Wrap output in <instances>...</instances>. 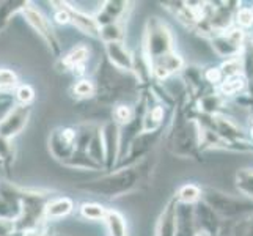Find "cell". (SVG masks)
Listing matches in <instances>:
<instances>
[{
    "mask_svg": "<svg viewBox=\"0 0 253 236\" xmlns=\"http://www.w3.org/2000/svg\"><path fill=\"white\" fill-rule=\"evenodd\" d=\"M13 232H16L14 222L0 219V236H8V235H11Z\"/></svg>",
    "mask_w": 253,
    "mask_h": 236,
    "instance_id": "d590c367",
    "label": "cell"
},
{
    "mask_svg": "<svg viewBox=\"0 0 253 236\" xmlns=\"http://www.w3.org/2000/svg\"><path fill=\"white\" fill-rule=\"evenodd\" d=\"M104 143V172H112L120 161V126L107 120L101 123Z\"/></svg>",
    "mask_w": 253,
    "mask_h": 236,
    "instance_id": "30bf717a",
    "label": "cell"
},
{
    "mask_svg": "<svg viewBox=\"0 0 253 236\" xmlns=\"http://www.w3.org/2000/svg\"><path fill=\"white\" fill-rule=\"evenodd\" d=\"M179 205H190L194 206L202 200V186L195 185V183H184L181 185L176 192L173 194Z\"/></svg>",
    "mask_w": 253,
    "mask_h": 236,
    "instance_id": "603a6c76",
    "label": "cell"
},
{
    "mask_svg": "<svg viewBox=\"0 0 253 236\" xmlns=\"http://www.w3.org/2000/svg\"><path fill=\"white\" fill-rule=\"evenodd\" d=\"M212 50L223 60H230L234 57L242 55L244 46L247 41V33L241 30L236 25L222 33H217L208 40Z\"/></svg>",
    "mask_w": 253,
    "mask_h": 236,
    "instance_id": "52a82bcc",
    "label": "cell"
},
{
    "mask_svg": "<svg viewBox=\"0 0 253 236\" xmlns=\"http://www.w3.org/2000/svg\"><path fill=\"white\" fill-rule=\"evenodd\" d=\"M52 5H54V21L60 25L69 24V14L65 2H52Z\"/></svg>",
    "mask_w": 253,
    "mask_h": 236,
    "instance_id": "e575fe53",
    "label": "cell"
},
{
    "mask_svg": "<svg viewBox=\"0 0 253 236\" xmlns=\"http://www.w3.org/2000/svg\"><path fill=\"white\" fill-rule=\"evenodd\" d=\"M231 236H253V214L234 222Z\"/></svg>",
    "mask_w": 253,
    "mask_h": 236,
    "instance_id": "836d02e7",
    "label": "cell"
},
{
    "mask_svg": "<svg viewBox=\"0 0 253 236\" xmlns=\"http://www.w3.org/2000/svg\"><path fill=\"white\" fill-rule=\"evenodd\" d=\"M86 153H88V156L91 157V159L98 164L99 167H102V170H104V143H102L101 125L96 126V131L93 134V139H91L90 146H88V150H86Z\"/></svg>",
    "mask_w": 253,
    "mask_h": 236,
    "instance_id": "f546056e",
    "label": "cell"
},
{
    "mask_svg": "<svg viewBox=\"0 0 253 236\" xmlns=\"http://www.w3.org/2000/svg\"><path fill=\"white\" fill-rule=\"evenodd\" d=\"M65 6L69 14V24H73L77 30L86 35V37H90L93 40H99L101 27H99L98 21H96L94 14L81 11L79 8H76L71 2H65Z\"/></svg>",
    "mask_w": 253,
    "mask_h": 236,
    "instance_id": "e0dca14e",
    "label": "cell"
},
{
    "mask_svg": "<svg viewBox=\"0 0 253 236\" xmlns=\"http://www.w3.org/2000/svg\"><path fill=\"white\" fill-rule=\"evenodd\" d=\"M8 236H24V235H22V232H17L16 230V232H13L11 235H8Z\"/></svg>",
    "mask_w": 253,
    "mask_h": 236,
    "instance_id": "f35d334b",
    "label": "cell"
},
{
    "mask_svg": "<svg viewBox=\"0 0 253 236\" xmlns=\"http://www.w3.org/2000/svg\"><path fill=\"white\" fill-rule=\"evenodd\" d=\"M234 183L242 197L253 202V169H241L234 175Z\"/></svg>",
    "mask_w": 253,
    "mask_h": 236,
    "instance_id": "4316f807",
    "label": "cell"
},
{
    "mask_svg": "<svg viewBox=\"0 0 253 236\" xmlns=\"http://www.w3.org/2000/svg\"><path fill=\"white\" fill-rule=\"evenodd\" d=\"M16 159V148L11 141L0 137V165L5 170H10Z\"/></svg>",
    "mask_w": 253,
    "mask_h": 236,
    "instance_id": "1f68e13d",
    "label": "cell"
},
{
    "mask_svg": "<svg viewBox=\"0 0 253 236\" xmlns=\"http://www.w3.org/2000/svg\"><path fill=\"white\" fill-rule=\"evenodd\" d=\"M126 40V22H113L101 27L99 41L102 45L107 43H125Z\"/></svg>",
    "mask_w": 253,
    "mask_h": 236,
    "instance_id": "cb8c5ba5",
    "label": "cell"
},
{
    "mask_svg": "<svg viewBox=\"0 0 253 236\" xmlns=\"http://www.w3.org/2000/svg\"><path fill=\"white\" fill-rule=\"evenodd\" d=\"M184 66H186L184 58H182L176 50L170 52V54L164 55L161 58H156L150 63L153 81L158 82V84L167 82L169 79L181 74V71L184 69Z\"/></svg>",
    "mask_w": 253,
    "mask_h": 236,
    "instance_id": "8fae6325",
    "label": "cell"
},
{
    "mask_svg": "<svg viewBox=\"0 0 253 236\" xmlns=\"http://www.w3.org/2000/svg\"><path fill=\"white\" fill-rule=\"evenodd\" d=\"M197 227L194 221V206L178 203L176 235L174 236H195Z\"/></svg>",
    "mask_w": 253,
    "mask_h": 236,
    "instance_id": "ffe728a7",
    "label": "cell"
},
{
    "mask_svg": "<svg viewBox=\"0 0 253 236\" xmlns=\"http://www.w3.org/2000/svg\"><path fill=\"white\" fill-rule=\"evenodd\" d=\"M250 8H252V11H253V6H250Z\"/></svg>",
    "mask_w": 253,
    "mask_h": 236,
    "instance_id": "60d3db41",
    "label": "cell"
},
{
    "mask_svg": "<svg viewBox=\"0 0 253 236\" xmlns=\"http://www.w3.org/2000/svg\"><path fill=\"white\" fill-rule=\"evenodd\" d=\"M24 236H50V233L47 232L46 227L42 229H37V230H30V232H24Z\"/></svg>",
    "mask_w": 253,
    "mask_h": 236,
    "instance_id": "8d00e7d4",
    "label": "cell"
},
{
    "mask_svg": "<svg viewBox=\"0 0 253 236\" xmlns=\"http://www.w3.org/2000/svg\"><path fill=\"white\" fill-rule=\"evenodd\" d=\"M104 54H106L107 63L123 74L132 73L134 54L127 49L126 43H107L104 45Z\"/></svg>",
    "mask_w": 253,
    "mask_h": 236,
    "instance_id": "2e32d148",
    "label": "cell"
},
{
    "mask_svg": "<svg viewBox=\"0 0 253 236\" xmlns=\"http://www.w3.org/2000/svg\"><path fill=\"white\" fill-rule=\"evenodd\" d=\"M71 94L77 101H93L96 96V84L93 79L81 77L71 87Z\"/></svg>",
    "mask_w": 253,
    "mask_h": 236,
    "instance_id": "d4e9b609",
    "label": "cell"
},
{
    "mask_svg": "<svg viewBox=\"0 0 253 236\" xmlns=\"http://www.w3.org/2000/svg\"><path fill=\"white\" fill-rule=\"evenodd\" d=\"M154 167L156 156L151 153L143 161L134 165L113 169L112 172L102 173L99 178L84 181L77 185V189L109 200L120 198L150 185Z\"/></svg>",
    "mask_w": 253,
    "mask_h": 236,
    "instance_id": "6da1fadb",
    "label": "cell"
},
{
    "mask_svg": "<svg viewBox=\"0 0 253 236\" xmlns=\"http://www.w3.org/2000/svg\"><path fill=\"white\" fill-rule=\"evenodd\" d=\"M195 236H206V235H203V233H198V232H197V235H195Z\"/></svg>",
    "mask_w": 253,
    "mask_h": 236,
    "instance_id": "ab89813d",
    "label": "cell"
},
{
    "mask_svg": "<svg viewBox=\"0 0 253 236\" xmlns=\"http://www.w3.org/2000/svg\"><path fill=\"white\" fill-rule=\"evenodd\" d=\"M194 221L198 233L206 236H222L223 221L209 208L203 200L194 205Z\"/></svg>",
    "mask_w": 253,
    "mask_h": 236,
    "instance_id": "7c38bea8",
    "label": "cell"
},
{
    "mask_svg": "<svg viewBox=\"0 0 253 236\" xmlns=\"http://www.w3.org/2000/svg\"><path fill=\"white\" fill-rule=\"evenodd\" d=\"M176 217H178V202L171 195V198L165 203L161 211L158 222H156L154 236H174L176 235Z\"/></svg>",
    "mask_w": 253,
    "mask_h": 236,
    "instance_id": "ac0fdd59",
    "label": "cell"
},
{
    "mask_svg": "<svg viewBox=\"0 0 253 236\" xmlns=\"http://www.w3.org/2000/svg\"><path fill=\"white\" fill-rule=\"evenodd\" d=\"M19 84V76L13 69L0 68V93H13Z\"/></svg>",
    "mask_w": 253,
    "mask_h": 236,
    "instance_id": "d6a6232c",
    "label": "cell"
},
{
    "mask_svg": "<svg viewBox=\"0 0 253 236\" xmlns=\"http://www.w3.org/2000/svg\"><path fill=\"white\" fill-rule=\"evenodd\" d=\"M30 117H32V106L14 104L6 112V115L0 120V137L13 142V139L19 136L25 129V126L29 125Z\"/></svg>",
    "mask_w": 253,
    "mask_h": 236,
    "instance_id": "9c48e42d",
    "label": "cell"
},
{
    "mask_svg": "<svg viewBox=\"0 0 253 236\" xmlns=\"http://www.w3.org/2000/svg\"><path fill=\"white\" fill-rule=\"evenodd\" d=\"M25 22H27L30 27L37 32L38 37L44 41V45L47 46L49 52L54 55L57 60L63 55V47L62 43L58 40V35L54 29V24L49 19V17L42 13L40 8L35 6L32 2H29V5L24 8L22 13Z\"/></svg>",
    "mask_w": 253,
    "mask_h": 236,
    "instance_id": "8992f818",
    "label": "cell"
},
{
    "mask_svg": "<svg viewBox=\"0 0 253 236\" xmlns=\"http://www.w3.org/2000/svg\"><path fill=\"white\" fill-rule=\"evenodd\" d=\"M13 98L16 104L21 106H33L35 99H37V92L30 84H19L13 92Z\"/></svg>",
    "mask_w": 253,
    "mask_h": 236,
    "instance_id": "4dcf8cb0",
    "label": "cell"
},
{
    "mask_svg": "<svg viewBox=\"0 0 253 236\" xmlns=\"http://www.w3.org/2000/svg\"><path fill=\"white\" fill-rule=\"evenodd\" d=\"M27 5L29 0H3L0 2V33L8 27L13 16L21 14Z\"/></svg>",
    "mask_w": 253,
    "mask_h": 236,
    "instance_id": "44dd1931",
    "label": "cell"
},
{
    "mask_svg": "<svg viewBox=\"0 0 253 236\" xmlns=\"http://www.w3.org/2000/svg\"><path fill=\"white\" fill-rule=\"evenodd\" d=\"M65 167L74 169V170H88V172H102V167H99L88 153L85 151H74V154L69 157V161L65 164Z\"/></svg>",
    "mask_w": 253,
    "mask_h": 236,
    "instance_id": "484cf974",
    "label": "cell"
},
{
    "mask_svg": "<svg viewBox=\"0 0 253 236\" xmlns=\"http://www.w3.org/2000/svg\"><path fill=\"white\" fill-rule=\"evenodd\" d=\"M54 195V192L46 189H33V188H19L21 200V213L14 221L17 232H30L46 227L44 209L47 202Z\"/></svg>",
    "mask_w": 253,
    "mask_h": 236,
    "instance_id": "3957f363",
    "label": "cell"
},
{
    "mask_svg": "<svg viewBox=\"0 0 253 236\" xmlns=\"http://www.w3.org/2000/svg\"><path fill=\"white\" fill-rule=\"evenodd\" d=\"M19 188L11 181L0 180V219L14 222L21 213Z\"/></svg>",
    "mask_w": 253,
    "mask_h": 236,
    "instance_id": "5bb4252c",
    "label": "cell"
},
{
    "mask_svg": "<svg viewBox=\"0 0 253 236\" xmlns=\"http://www.w3.org/2000/svg\"><path fill=\"white\" fill-rule=\"evenodd\" d=\"M134 118V106H129L126 102H118L110 110V120L120 128L126 126Z\"/></svg>",
    "mask_w": 253,
    "mask_h": 236,
    "instance_id": "f1b7e54d",
    "label": "cell"
},
{
    "mask_svg": "<svg viewBox=\"0 0 253 236\" xmlns=\"http://www.w3.org/2000/svg\"><path fill=\"white\" fill-rule=\"evenodd\" d=\"M107 209L104 205L96 203V202H84L79 206V214L81 217L91 222H104V217L107 214Z\"/></svg>",
    "mask_w": 253,
    "mask_h": 236,
    "instance_id": "83f0119b",
    "label": "cell"
},
{
    "mask_svg": "<svg viewBox=\"0 0 253 236\" xmlns=\"http://www.w3.org/2000/svg\"><path fill=\"white\" fill-rule=\"evenodd\" d=\"M104 224H106L109 236H127V221L117 209H107Z\"/></svg>",
    "mask_w": 253,
    "mask_h": 236,
    "instance_id": "7402d4cb",
    "label": "cell"
},
{
    "mask_svg": "<svg viewBox=\"0 0 253 236\" xmlns=\"http://www.w3.org/2000/svg\"><path fill=\"white\" fill-rule=\"evenodd\" d=\"M247 136H249V139H250V142H253V117L250 118V126H249V131H247Z\"/></svg>",
    "mask_w": 253,
    "mask_h": 236,
    "instance_id": "74e56055",
    "label": "cell"
},
{
    "mask_svg": "<svg viewBox=\"0 0 253 236\" xmlns=\"http://www.w3.org/2000/svg\"><path fill=\"white\" fill-rule=\"evenodd\" d=\"M195 106L187 96L186 90L176 96L171 110L170 123L165 126L164 141L169 151L181 159H200V134L195 120Z\"/></svg>",
    "mask_w": 253,
    "mask_h": 236,
    "instance_id": "7a4b0ae2",
    "label": "cell"
},
{
    "mask_svg": "<svg viewBox=\"0 0 253 236\" xmlns=\"http://www.w3.org/2000/svg\"><path fill=\"white\" fill-rule=\"evenodd\" d=\"M74 200L71 197H52L44 209V219L46 222L49 221H58L63 219V217H68L74 211Z\"/></svg>",
    "mask_w": 253,
    "mask_h": 236,
    "instance_id": "d6986e66",
    "label": "cell"
},
{
    "mask_svg": "<svg viewBox=\"0 0 253 236\" xmlns=\"http://www.w3.org/2000/svg\"><path fill=\"white\" fill-rule=\"evenodd\" d=\"M50 156L60 164H66L76 151V126H58L47 139Z\"/></svg>",
    "mask_w": 253,
    "mask_h": 236,
    "instance_id": "ba28073f",
    "label": "cell"
},
{
    "mask_svg": "<svg viewBox=\"0 0 253 236\" xmlns=\"http://www.w3.org/2000/svg\"><path fill=\"white\" fill-rule=\"evenodd\" d=\"M88 60L90 47L85 45H77L57 60V68L60 71L73 73L77 79H81L85 77V69Z\"/></svg>",
    "mask_w": 253,
    "mask_h": 236,
    "instance_id": "4fadbf2b",
    "label": "cell"
},
{
    "mask_svg": "<svg viewBox=\"0 0 253 236\" xmlns=\"http://www.w3.org/2000/svg\"><path fill=\"white\" fill-rule=\"evenodd\" d=\"M202 200L223 222H238L253 214V202L246 197H236L215 188H202Z\"/></svg>",
    "mask_w": 253,
    "mask_h": 236,
    "instance_id": "277c9868",
    "label": "cell"
},
{
    "mask_svg": "<svg viewBox=\"0 0 253 236\" xmlns=\"http://www.w3.org/2000/svg\"><path fill=\"white\" fill-rule=\"evenodd\" d=\"M174 50H176L174 49V37L167 22L156 16L148 17L143 30L142 47H140V52L146 58L148 65L153 60L161 58Z\"/></svg>",
    "mask_w": 253,
    "mask_h": 236,
    "instance_id": "5b68a950",
    "label": "cell"
},
{
    "mask_svg": "<svg viewBox=\"0 0 253 236\" xmlns=\"http://www.w3.org/2000/svg\"><path fill=\"white\" fill-rule=\"evenodd\" d=\"M134 8V2H126V0H107L101 5V8L94 13L96 21L99 27L113 22H126L127 17Z\"/></svg>",
    "mask_w": 253,
    "mask_h": 236,
    "instance_id": "9a60e30c",
    "label": "cell"
}]
</instances>
